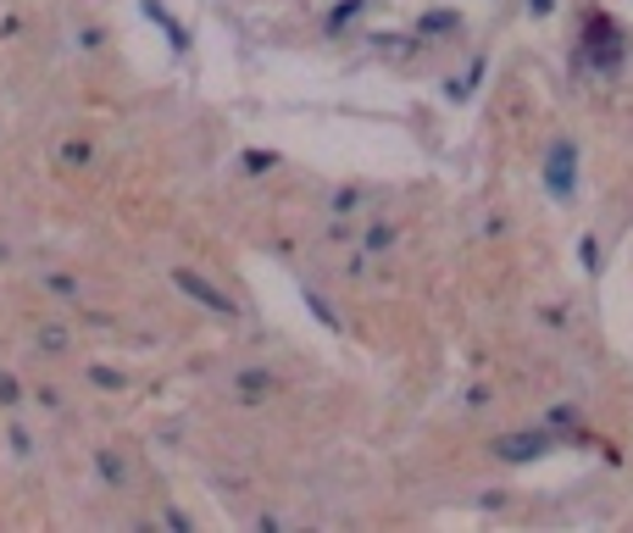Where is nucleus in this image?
<instances>
[{
    "label": "nucleus",
    "instance_id": "21",
    "mask_svg": "<svg viewBox=\"0 0 633 533\" xmlns=\"http://www.w3.org/2000/svg\"><path fill=\"white\" fill-rule=\"evenodd\" d=\"M162 522H167V528H178V533H189V528H194V517H189V511H178V506H167V511H162Z\"/></svg>",
    "mask_w": 633,
    "mask_h": 533
},
{
    "label": "nucleus",
    "instance_id": "3",
    "mask_svg": "<svg viewBox=\"0 0 633 533\" xmlns=\"http://www.w3.org/2000/svg\"><path fill=\"white\" fill-rule=\"evenodd\" d=\"M89 467H94V478H101V490H112V495H128L134 490V467H128V456L117 445H94L89 450Z\"/></svg>",
    "mask_w": 633,
    "mask_h": 533
},
{
    "label": "nucleus",
    "instance_id": "24",
    "mask_svg": "<svg viewBox=\"0 0 633 533\" xmlns=\"http://www.w3.org/2000/svg\"><path fill=\"white\" fill-rule=\"evenodd\" d=\"M0 267H12V245H0Z\"/></svg>",
    "mask_w": 633,
    "mask_h": 533
},
{
    "label": "nucleus",
    "instance_id": "15",
    "mask_svg": "<svg viewBox=\"0 0 633 533\" xmlns=\"http://www.w3.org/2000/svg\"><path fill=\"white\" fill-rule=\"evenodd\" d=\"M239 167H245L251 178H262V173H278L283 156H278V151H245V156H239Z\"/></svg>",
    "mask_w": 633,
    "mask_h": 533
},
{
    "label": "nucleus",
    "instance_id": "5",
    "mask_svg": "<svg viewBox=\"0 0 633 533\" xmlns=\"http://www.w3.org/2000/svg\"><path fill=\"white\" fill-rule=\"evenodd\" d=\"M139 12H144V17H151V23H156V28L167 34V45H173L178 56L189 51V28H183V23H178V17H173L167 7H162V0H139Z\"/></svg>",
    "mask_w": 633,
    "mask_h": 533
},
{
    "label": "nucleus",
    "instance_id": "2",
    "mask_svg": "<svg viewBox=\"0 0 633 533\" xmlns=\"http://www.w3.org/2000/svg\"><path fill=\"white\" fill-rule=\"evenodd\" d=\"M583 34H590V62H595V73H617L622 67V28L606 12H590V17H583Z\"/></svg>",
    "mask_w": 633,
    "mask_h": 533
},
{
    "label": "nucleus",
    "instance_id": "14",
    "mask_svg": "<svg viewBox=\"0 0 633 533\" xmlns=\"http://www.w3.org/2000/svg\"><path fill=\"white\" fill-rule=\"evenodd\" d=\"M45 289H51V295H62V301H84V283H78V272H45Z\"/></svg>",
    "mask_w": 633,
    "mask_h": 533
},
{
    "label": "nucleus",
    "instance_id": "16",
    "mask_svg": "<svg viewBox=\"0 0 633 533\" xmlns=\"http://www.w3.org/2000/svg\"><path fill=\"white\" fill-rule=\"evenodd\" d=\"M362 12H367V0H339V7H333V12H328V28H333V34H339V28H345V23H356V17H362Z\"/></svg>",
    "mask_w": 633,
    "mask_h": 533
},
{
    "label": "nucleus",
    "instance_id": "11",
    "mask_svg": "<svg viewBox=\"0 0 633 533\" xmlns=\"http://www.w3.org/2000/svg\"><path fill=\"white\" fill-rule=\"evenodd\" d=\"M23 406H34L28 390H23V378H17L12 367H0V411L12 417V411H23Z\"/></svg>",
    "mask_w": 633,
    "mask_h": 533
},
{
    "label": "nucleus",
    "instance_id": "10",
    "mask_svg": "<svg viewBox=\"0 0 633 533\" xmlns=\"http://www.w3.org/2000/svg\"><path fill=\"white\" fill-rule=\"evenodd\" d=\"M56 156H62L67 173H84V167H94V139H89V134H67Z\"/></svg>",
    "mask_w": 633,
    "mask_h": 533
},
{
    "label": "nucleus",
    "instance_id": "13",
    "mask_svg": "<svg viewBox=\"0 0 633 533\" xmlns=\"http://www.w3.org/2000/svg\"><path fill=\"white\" fill-rule=\"evenodd\" d=\"M389 245H395V223L372 217V223L362 228V251H367V256H378V251H389Z\"/></svg>",
    "mask_w": 633,
    "mask_h": 533
},
{
    "label": "nucleus",
    "instance_id": "22",
    "mask_svg": "<svg viewBox=\"0 0 633 533\" xmlns=\"http://www.w3.org/2000/svg\"><path fill=\"white\" fill-rule=\"evenodd\" d=\"M583 267H590V272L600 267V245H595V239H583Z\"/></svg>",
    "mask_w": 633,
    "mask_h": 533
},
{
    "label": "nucleus",
    "instance_id": "9",
    "mask_svg": "<svg viewBox=\"0 0 633 533\" xmlns=\"http://www.w3.org/2000/svg\"><path fill=\"white\" fill-rule=\"evenodd\" d=\"M545 450H550L545 433H517V440H501V445H495L501 461H533V456H545Z\"/></svg>",
    "mask_w": 633,
    "mask_h": 533
},
{
    "label": "nucleus",
    "instance_id": "12",
    "mask_svg": "<svg viewBox=\"0 0 633 533\" xmlns=\"http://www.w3.org/2000/svg\"><path fill=\"white\" fill-rule=\"evenodd\" d=\"M84 378L94 383V390H106V395H123V390H128V372H123V367H106V361H89Z\"/></svg>",
    "mask_w": 633,
    "mask_h": 533
},
{
    "label": "nucleus",
    "instance_id": "4",
    "mask_svg": "<svg viewBox=\"0 0 633 533\" xmlns=\"http://www.w3.org/2000/svg\"><path fill=\"white\" fill-rule=\"evenodd\" d=\"M273 395H278V372L273 367H239L233 383H228V401H239V406H262Z\"/></svg>",
    "mask_w": 633,
    "mask_h": 533
},
{
    "label": "nucleus",
    "instance_id": "6",
    "mask_svg": "<svg viewBox=\"0 0 633 533\" xmlns=\"http://www.w3.org/2000/svg\"><path fill=\"white\" fill-rule=\"evenodd\" d=\"M545 173H550V195L567 201V195H572V144H567V139L550 144V167H545Z\"/></svg>",
    "mask_w": 633,
    "mask_h": 533
},
{
    "label": "nucleus",
    "instance_id": "1",
    "mask_svg": "<svg viewBox=\"0 0 633 533\" xmlns=\"http://www.w3.org/2000/svg\"><path fill=\"white\" fill-rule=\"evenodd\" d=\"M167 283L178 289V295L189 301V306H201L206 317H217V322H239V317H245V306H239V295H228V289H217L201 267H167Z\"/></svg>",
    "mask_w": 633,
    "mask_h": 533
},
{
    "label": "nucleus",
    "instance_id": "20",
    "mask_svg": "<svg viewBox=\"0 0 633 533\" xmlns=\"http://www.w3.org/2000/svg\"><path fill=\"white\" fill-rule=\"evenodd\" d=\"M362 201H367V195H362V189H351V183H345V189H333V212H339V217H345V212H356Z\"/></svg>",
    "mask_w": 633,
    "mask_h": 533
},
{
    "label": "nucleus",
    "instance_id": "8",
    "mask_svg": "<svg viewBox=\"0 0 633 533\" xmlns=\"http://www.w3.org/2000/svg\"><path fill=\"white\" fill-rule=\"evenodd\" d=\"M7 450L17 461H39V433L23 422V411H12V422H7Z\"/></svg>",
    "mask_w": 633,
    "mask_h": 533
},
{
    "label": "nucleus",
    "instance_id": "18",
    "mask_svg": "<svg viewBox=\"0 0 633 533\" xmlns=\"http://www.w3.org/2000/svg\"><path fill=\"white\" fill-rule=\"evenodd\" d=\"M28 401L39 406V411H62L67 401H62V390H56V383H39V390H28Z\"/></svg>",
    "mask_w": 633,
    "mask_h": 533
},
{
    "label": "nucleus",
    "instance_id": "23",
    "mask_svg": "<svg viewBox=\"0 0 633 533\" xmlns=\"http://www.w3.org/2000/svg\"><path fill=\"white\" fill-rule=\"evenodd\" d=\"M550 7H556V0H528V12H533V17H545Z\"/></svg>",
    "mask_w": 633,
    "mask_h": 533
},
{
    "label": "nucleus",
    "instance_id": "7",
    "mask_svg": "<svg viewBox=\"0 0 633 533\" xmlns=\"http://www.w3.org/2000/svg\"><path fill=\"white\" fill-rule=\"evenodd\" d=\"M34 351L39 356H73V328L67 322H39L34 328Z\"/></svg>",
    "mask_w": 633,
    "mask_h": 533
},
{
    "label": "nucleus",
    "instance_id": "17",
    "mask_svg": "<svg viewBox=\"0 0 633 533\" xmlns=\"http://www.w3.org/2000/svg\"><path fill=\"white\" fill-rule=\"evenodd\" d=\"M301 295H306V312H312V317H317L322 328H339V317H333V306H328V301L317 295V289H306V283H301Z\"/></svg>",
    "mask_w": 633,
    "mask_h": 533
},
{
    "label": "nucleus",
    "instance_id": "19",
    "mask_svg": "<svg viewBox=\"0 0 633 533\" xmlns=\"http://www.w3.org/2000/svg\"><path fill=\"white\" fill-rule=\"evenodd\" d=\"M451 28H461L456 12H428V17H422V34H451Z\"/></svg>",
    "mask_w": 633,
    "mask_h": 533
}]
</instances>
